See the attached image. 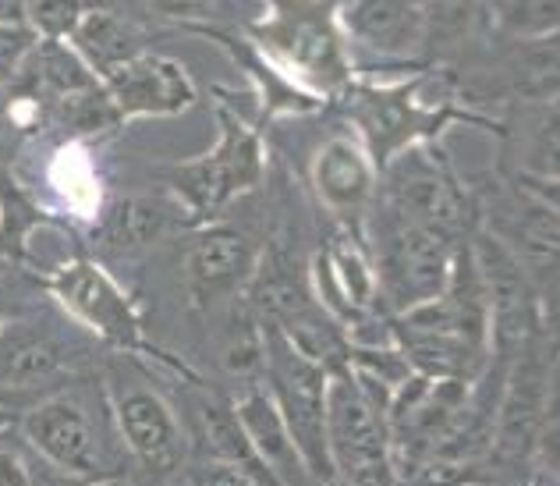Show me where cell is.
<instances>
[{
	"label": "cell",
	"instance_id": "cell-17",
	"mask_svg": "<svg viewBox=\"0 0 560 486\" xmlns=\"http://www.w3.org/2000/svg\"><path fill=\"white\" fill-rule=\"evenodd\" d=\"M65 43L79 54V61L90 68L100 82H107L114 71H121L128 61H136L139 54H145L142 28L131 19H125L121 11H114L110 4L85 11L82 22L75 25V33Z\"/></svg>",
	"mask_w": 560,
	"mask_h": 486
},
{
	"label": "cell",
	"instance_id": "cell-29",
	"mask_svg": "<svg viewBox=\"0 0 560 486\" xmlns=\"http://www.w3.org/2000/svg\"><path fill=\"white\" fill-rule=\"evenodd\" d=\"M196 486H267L262 479H256L248 468L224 462V459H206L196 473Z\"/></svg>",
	"mask_w": 560,
	"mask_h": 486
},
{
	"label": "cell",
	"instance_id": "cell-18",
	"mask_svg": "<svg viewBox=\"0 0 560 486\" xmlns=\"http://www.w3.org/2000/svg\"><path fill=\"white\" fill-rule=\"evenodd\" d=\"M316 196L337 213H355L376 188V164L355 139H330L313 160Z\"/></svg>",
	"mask_w": 560,
	"mask_h": 486
},
{
	"label": "cell",
	"instance_id": "cell-3",
	"mask_svg": "<svg viewBox=\"0 0 560 486\" xmlns=\"http://www.w3.org/2000/svg\"><path fill=\"white\" fill-rule=\"evenodd\" d=\"M262 373L267 391L299 448L316 486H334L327 454V370L294 351L273 327L262 323Z\"/></svg>",
	"mask_w": 560,
	"mask_h": 486
},
{
	"label": "cell",
	"instance_id": "cell-31",
	"mask_svg": "<svg viewBox=\"0 0 560 486\" xmlns=\"http://www.w3.org/2000/svg\"><path fill=\"white\" fill-rule=\"evenodd\" d=\"M25 4L28 0H0V25L25 22Z\"/></svg>",
	"mask_w": 560,
	"mask_h": 486
},
{
	"label": "cell",
	"instance_id": "cell-25",
	"mask_svg": "<svg viewBox=\"0 0 560 486\" xmlns=\"http://www.w3.org/2000/svg\"><path fill=\"white\" fill-rule=\"evenodd\" d=\"M50 111L68 131H79V136H93V131H103V128L121 121L117 111H114L110 96H107V90H103V82L93 85V90H85V93L57 100Z\"/></svg>",
	"mask_w": 560,
	"mask_h": 486
},
{
	"label": "cell",
	"instance_id": "cell-19",
	"mask_svg": "<svg viewBox=\"0 0 560 486\" xmlns=\"http://www.w3.org/2000/svg\"><path fill=\"white\" fill-rule=\"evenodd\" d=\"M316 285L319 291L327 288V299H319V305L327 309L330 316L341 313H365L376 299V270L373 259L362 253V248L341 234L327 245V253L316 263Z\"/></svg>",
	"mask_w": 560,
	"mask_h": 486
},
{
	"label": "cell",
	"instance_id": "cell-30",
	"mask_svg": "<svg viewBox=\"0 0 560 486\" xmlns=\"http://www.w3.org/2000/svg\"><path fill=\"white\" fill-rule=\"evenodd\" d=\"M0 486H33V476H28V468L22 462V451L8 433H0Z\"/></svg>",
	"mask_w": 560,
	"mask_h": 486
},
{
	"label": "cell",
	"instance_id": "cell-34",
	"mask_svg": "<svg viewBox=\"0 0 560 486\" xmlns=\"http://www.w3.org/2000/svg\"><path fill=\"white\" fill-rule=\"evenodd\" d=\"M8 331V313H4V305H0V334Z\"/></svg>",
	"mask_w": 560,
	"mask_h": 486
},
{
	"label": "cell",
	"instance_id": "cell-8",
	"mask_svg": "<svg viewBox=\"0 0 560 486\" xmlns=\"http://www.w3.org/2000/svg\"><path fill=\"white\" fill-rule=\"evenodd\" d=\"M50 294L68 316H75L82 327H90L114 348H139L142 345V316L125 288L100 267V263L75 256L50 277Z\"/></svg>",
	"mask_w": 560,
	"mask_h": 486
},
{
	"label": "cell",
	"instance_id": "cell-13",
	"mask_svg": "<svg viewBox=\"0 0 560 486\" xmlns=\"http://www.w3.org/2000/svg\"><path fill=\"white\" fill-rule=\"evenodd\" d=\"M259 248L238 228H202L188 245V288L199 305H213L231 299L234 291L248 285L256 270Z\"/></svg>",
	"mask_w": 560,
	"mask_h": 486
},
{
	"label": "cell",
	"instance_id": "cell-28",
	"mask_svg": "<svg viewBox=\"0 0 560 486\" xmlns=\"http://www.w3.org/2000/svg\"><path fill=\"white\" fill-rule=\"evenodd\" d=\"M142 4L171 22H217L231 14V0H142Z\"/></svg>",
	"mask_w": 560,
	"mask_h": 486
},
{
	"label": "cell",
	"instance_id": "cell-22",
	"mask_svg": "<svg viewBox=\"0 0 560 486\" xmlns=\"http://www.w3.org/2000/svg\"><path fill=\"white\" fill-rule=\"evenodd\" d=\"M43 210L25 188L0 167V259L8 263H25L28 256V239L43 224Z\"/></svg>",
	"mask_w": 560,
	"mask_h": 486
},
{
	"label": "cell",
	"instance_id": "cell-5",
	"mask_svg": "<svg viewBox=\"0 0 560 486\" xmlns=\"http://www.w3.org/2000/svg\"><path fill=\"white\" fill-rule=\"evenodd\" d=\"M383 206L451 242H458L468 224V202L458 182L422 142L408 146L383 164Z\"/></svg>",
	"mask_w": 560,
	"mask_h": 486
},
{
	"label": "cell",
	"instance_id": "cell-15",
	"mask_svg": "<svg viewBox=\"0 0 560 486\" xmlns=\"http://www.w3.org/2000/svg\"><path fill=\"white\" fill-rule=\"evenodd\" d=\"M234 419H238L253 454L280 486H316L267 387L245 391L234 405Z\"/></svg>",
	"mask_w": 560,
	"mask_h": 486
},
{
	"label": "cell",
	"instance_id": "cell-6",
	"mask_svg": "<svg viewBox=\"0 0 560 486\" xmlns=\"http://www.w3.org/2000/svg\"><path fill=\"white\" fill-rule=\"evenodd\" d=\"M259 36L277 50L280 61L299 68L316 85H341L348 79L345 43L330 0H270Z\"/></svg>",
	"mask_w": 560,
	"mask_h": 486
},
{
	"label": "cell",
	"instance_id": "cell-24",
	"mask_svg": "<svg viewBox=\"0 0 560 486\" xmlns=\"http://www.w3.org/2000/svg\"><path fill=\"white\" fill-rule=\"evenodd\" d=\"M419 11L425 43L451 47V43H462L465 36L476 33L482 0H425V4H419Z\"/></svg>",
	"mask_w": 560,
	"mask_h": 486
},
{
	"label": "cell",
	"instance_id": "cell-7",
	"mask_svg": "<svg viewBox=\"0 0 560 486\" xmlns=\"http://www.w3.org/2000/svg\"><path fill=\"white\" fill-rule=\"evenodd\" d=\"M476 267L486 291V313H490V345L500 362H514L536 345L539 331V299L528 281V270L518 263V256L497 239L482 234L471 245Z\"/></svg>",
	"mask_w": 560,
	"mask_h": 486
},
{
	"label": "cell",
	"instance_id": "cell-4",
	"mask_svg": "<svg viewBox=\"0 0 560 486\" xmlns=\"http://www.w3.org/2000/svg\"><path fill=\"white\" fill-rule=\"evenodd\" d=\"M458 242L433 234L411 220L397 217L383 206L380 239H376V291L390 299L397 313L416 309L422 302H433L447 288L451 259Z\"/></svg>",
	"mask_w": 560,
	"mask_h": 486
},
{
	"label": "cell",
	"instance_id": "cell-23",
	"mask_svg": "<svg viewBox=\"0 0 560 486\" xmlns=\"http://www.w3.org/2000/svg\"><path fill=\"white\" fill-rule=\"evenodd\" d=\"M497 25L522 43L553 39L560 25V0H500Z\"/></svg>",
	"mask_w": 560,
	"mask_h": 486
},
{
	"label": "cell",
	"instance_id": "cell-16",
	"mask_svg": "<svg viewBox=\"0 0 560 486\" xmlns=\"http://www.w3.org/2000/svg\"><path fill=\"white\" fill-rule=\"evenodd\" d=\"M359 125L365 136V153L373 164H387L408 146H416L430 125V114L416 107L411 85H394V90H362L359 93Z\"/></svg>",
	"mask_w": 560,
	"mask_h": 486
},
{
	"label": "cell",
	"instance_id": "cell-1",
	"mask_svg": "<svg viewBox=\"0 0 560 486\" xmlns=\"http://www.w3.org/2000/svg\"><path fill=\"white\" fill-rule=\"evenodd\" d=\"M390 391L351 366L327 373V454L334 486H397L387 426Z\"/></svg>",
	"mask_w": 560,
	"mask_h": 486
},
{
	"label": "cell",
	"instance_id": "cell-9",
	"mask_svg": "<svg viewBox=\"0 0 560 486\" xmlns=\"http://www.w3.org/2000/svg\"><path fill=\"white\" fill-rule=\"evenodd\" d=\"M22 437L57 473L85 483L107 479L100 433L93 426L90 408L75 394H54L47 402L28 408L22 416Z\"/></svg>",
	"mask_w": 560,
	"mask_h": 486
},
{
	"label": "cell",
	"instance_id": "cell-21",
	"mask_svg": "<svg viewBox=\"0 0 560 486\" xmlns=\"http://www.w3.org/2000/svg\"><path fill=\"white\" fill-rule=\"evenodd\" d=\"M65 370L61 348L39 334H0V391H33Z\"/></svg>",
	"mask_w": 560,
	"mask_h": 486
},
{
	"label": "cell",
	"instance_id": "cell-12",
	"mask_svg": "<svg viewBox=\"0 0 560 486\" xmlns=\"http://www.w3.org/2000/svg\"><path fill=\"white\" fill-rule=\"evenodd\" d=\"M114 111L121 121L128 117H174L185 114L196 103V82L188 79V71L160 54H139L136 61H128L121 71L103 82Z\"/></svg>",
	"mask_w": 560,
	"mask_h": 486
},
{
	"label": "cell",
	"instance_id": "cell-32",
	"mask_svg": "<svg viewBox=\"0 0 560 486\" xmlns=\"http://www.w3.org/2000/svg\"><path fill=\"white\" fill-rule=\"evenodd\" d=\"M11 423H14V416H11V412H8L4 405H0V433H8V430H11Z\"/></svg>",
	"mask_w": 560,
	"mask_h": 486
},
{
	"label": "cell",
	"instance_id": "cell-26",
	"mask_svg": "<svg viewBox=\"0 0 560 486\" xmlns=\"http://www.w3.org/2000/svg\"><path fill=\"white\" fill-rule=\"evenodd\" d=\"M100 4H107V0H28L25 25L39 39H68L82 22V14Z\"/></svg>",
	"mask_w": 560,
	"mask_h": 486
},
{
	"label": "cell",
	"instance_id": "cell-2",
	"mask_svg": "<svg viewBox=\"0 0 560 486\" xmlns=\"http://www.w3.org/2000/svg\"><path fill=\"white\" fill-rule=\"evenodd\" d=\"M267 157L253 128L234 114L220 111V139L210 153L164 171L171 199L188 213L191 228H202L224 210L234 196H245L262 182Z\"/></svg>",
	"mask_w": 560,
	"mask_h": 486
},
{
	"label": "cell",
	"instance_id": "cell-33",
	"mask_svg": "<svg viewBox=\"0 0 560 486\" xmlns=\"http://www.w3.org/2000/svg\"><path fill=\"white\" fill-rule=\"evenodd\" d=\"M4 157H8V139L0 136V164H4Z\"/></svg>",
	"mask_w": 560,
	"mask_h": 486
},
{
	"label": "cell",
	"instance_id": "cell-20",
	"mask_svg": "<svg viewBox=\"0 0 560 486\" xmlns=\"http://www.w3.org/2000/svg\"><path fill=\"white\" fill-rule=\"evenodd\" d=\"M174 231V217L167 202L150 196H121L114 199L100 217V242L114 253H136V248L156 245Z\"/></svg>",
	"mask_w": 560,
	"mask_h": 486
},
{
	"label": "cell",
	"instance_id": "cell-10",
	"mask_svg": "<svg viewBox=\"0 0 560 486\" xmlns=\"http://www.w3.org/2000/svg\"><path fill=\"white\" fill-rule=\"evenodd\" d=\"M117 433L145 473L171 476L185 465V433L178 416L153 387L125 380L107 391Z\"/></svg>",
	"mask_w": 560,
	"mask_h": 486
},
{
	"label": "cell",
	"instance_id": "cell-27",
	"mask_svg": "<svg viewBox=\"0 0 560 486\" xmlns=\"http://www.w3.org/2000/svg\"><path fill=\"white\" fill-rule=\"evenodd\" d=\"M36 43L39 36L25 22L0 25V85L19 82L22 68L28 65V57L36 50Z\"/></svg>",
	"mask_w": 560,
	"mask_h": 486
},
{
	"label": "cell",
	"instance_id": "cell-14",
	"mask_svg": "<svg viewBox=\"0 0 560 486\" xmlns=\"http://www.w3.org/2000/svg\"><path fill=\"white\" fill-rule=\"evenodd\" d=\"M337 28L380 57H416L425 47L416 0H348L337 8Z\"/></svg>",
	"mask_w": 560,
	"mask_h": 486
},
{
	"label": "cell",
	"instance_id": "cell-11",
	"mask_svg": "<svg viewBox=\"0 0 560 486\" xmlns=\"http://www.w3.org/2000/svg\"><path fill=\"white\" fill-rule=\"evenodd\" d=\"M553 402V377L547 373V366L536 356V345L522 351L514 359V370L508 377L504 397H500L497 423H493V451L500 454V462H528L542 444V433L550 430Z\"/></svg>",
	"mask_w": 560,
	"mask_h": 486
}]
</instances>
